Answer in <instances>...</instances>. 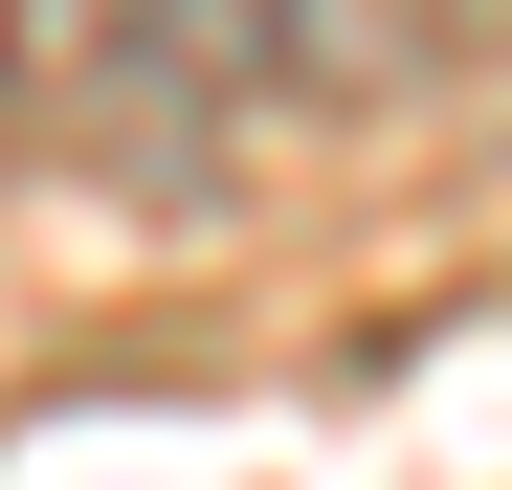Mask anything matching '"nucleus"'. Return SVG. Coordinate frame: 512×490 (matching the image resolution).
I'll return each instance as SVG.
<instances>
[{"label":"nucleus","instance_id":"f257e3e1","mask_svg":"<svg viewBox=\"0 0 512 490\" xmlns=\"http://www.w3.org/2000/svg\"><path fill=\"white\" fill-rule=\"evenodd\" d=\"M512 0H0V134L67 179H245L268 134L423 112Z\"/></svg>","mask_w":512,"mask_h":490}]
</instances>
